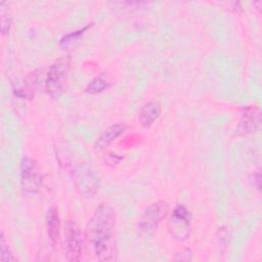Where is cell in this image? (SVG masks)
<instances>
[{"label":"cell","mask_w":262,"mask_h":262,"mask_svg":"<svg viewBox=\"0 0 262 262\" xmlns=\"http://www.w3.org/2000/svg\"><path fill=\"white\" fill-rule=\"evenodd\" d=\"M90 27V25H88L87 27L83 28L82 30H79V31H76V32H72L70 34H67L64 35L61 40H60V45L63 47V48H68L70 47L71 45H73V43Z\"/></svg>","instance_id":"13"},{"label":"cell","mask_w":262,"mask_h":262,"mask_svg":"<svg viewBox=\"0 0 262 262\" xmlns=\"http://www.w3.org/2000/svg\"><path fill=\"white\" fill-rule=\"evenodd\" d=\"M5 3L2 2L0 4V8H1V21H2V26H1V31L2 34H6L8 33L10 26H11V16L10 14H8V9H5Z\"/></svg>","instance_id":"14"},{"label":"cell","mask_w":262,"mask_h":262,"mask_svg":"<svg viewBox=\"0 0 262 262\" xmlns=\"http://www.w3.org/2000/svg\"><path fill=\"white\" fill-rule=\"evenodd\" d=\"M174 260H177V261H188V260H191V252L187 249L181 251L180 253L176 254V257L174 258Z\"/></svg>","instance_id":"16"},{"label":"cell","mask_w":262,"mask_h":262,"mask_svg":"<svg viewBox=\"0 0 262 262\" xmlns=\"http://www.w3.org/2000/svg\"><path fill=\"white\" fill-rule=\"evenodd\" d=\"M64 250L69 261H80L83 253V237L79 226L68 221L64 226Z\"/></svg>","instance_id":"7"},{"label":"cell","mask_w":262,"mask_h":262,"mask_svg":"<svg viewBox=\"0 0 262 262\" xmlns=\"http://www.w3.org/2000/svg\"><path fill=\"white\" fill-rule=\"evenodd\" d=\"M190 220L191 216L189 211L182 205L176 206L168 221V230L173 238L181 242L188 238Z\"/></svg>","instance_id":"6"},{"label":"cell","mask_w":262,"mask_h":262,"mask_svg":"<svg viewBox=\"0 0 262 262\" xmlns=\"http://www.w3.org/2000/svg\"><path fill=\"white\" fill-rule=\"evenodd\" d=\"M126 129H127V126L122 123L112 125L111 127L105 129L103 133L97 138L95 142V148L100 150L107 147L116 138H118L121 134H123Z\"/></svg>","instance_id":"9"},{"label":"cell","mask_w":262,"mask_h":262,"mask_svg":"<svg viewBox=\"0 0 262 262\" xmlns=\"http://www.w3.org/2000/svg\"><path fill=\"white\" fill-rule=\"evenodd\" d=\"M169 206L164 201L150 204L143 212L137 224V231L140 235L148 236L154 233L161 221L167 216Z\"/></svg>","instance_id":"4"},{"label":"cell","mask_w":262,"mask_h":262,"mask_svg":"<svg viewBox=\"0 0 262 262\" xmlns=\"http://www.w3.org/2000/svg\"><path fill=\"white\" fill-rule=\"evenodd\" d=\"M72 178L76 190L83 198H93L99 189V176L86 164H79L75 166L72 170Z\"/></svg>","instance_id":"2"},{"label":"cell","mask_w":262,"mask_h":262,"mask_svg":"<svg viewBox=\"0 0 262 262\" xmlns=\"http://www.w3.org/2000/svg\"><path fill=\"white\" fill-rule=\"evenodd\" d=\"M0 247H1V260L2 261H15L16 260V258L11 253V251H10V249L8 247V244H7L3 233L1 234Z\"/></svg>","instance_id":"15"},{"label":"cell","mask_w":262,"mask_h":262,"mask_svg":"<svg viewBox=\"0 0 262 262\" xmlns=\"http://www.w3.org/2000/svg\"><path fill=\"white\" fill-rule=\"evenodd\" d=\"M110 83L111 82L108 76L105 74H100L99 76H96L89 82V84L86 87V92L89 94L100 93L108 88Z\"/></svg>","instance_id":"12"},{"label":"cell","mask_w":262,"mask_h":262,"mask_svg":"<svg viewBox=\"0 0 262 262\" xmlns=\"http://www.w3.org/2000/svg\"><path fill=\"white\" fill-rule=\"evenodd\" d=\"M43 182L41 171L32 158L25 157L20 162V186L24 192L28 194L37 193Z\"/></svg>","instance_id":"5"},{"label":"cell","mask_w":262,"mask_h":262,"mask_svg":"<svg viewBox=\"0 0 262 262\" xmlns=\"http://www.w3.org/2000/svg\"><path fill=\"white\" fill-rule=\"evenodd\" d=\"M161 104L158 101H148L147 103H145L138 115V121L141 124L142 127L144 128H148L150 127L154 122L160 117L161 115Z\"/></svg>","instance_id":"8"},{"label":"cell","mask_w":262,"mask_h":262,"mask_svg":"<svg viewBox=\"0 0 262 262\" xmlns=\"http://www.w3.org/2000/svg\"><path fill=\"white\" fill-rule=\"evenodd\" d=\"M46 224H47V234L50 239L51 246L55 247L59 241V229H60L58 211L55 208H50L48 210Z\"/></svg>","instance_id":"10"},{"label":"cell","mask_w":262,"mask_h":262,"mask_svg":"<svg viewBox=\"0 0 262 262\" xmlns=\"http://www.w3.org/2000/svg\"><path fill=\"white\" fill-rule=\"evenodd\" d=\"M260 111L257 107H248L245 110V113L243 115V120L241 122V128L242 131L245 133L253 132L257 129V127L260 124Z\"/></svg>","instance_id":"11"},{"label":"cell","mask_w":262,"mask_h":262,"mask_svg":"<svg viewBox=\"0 0 262 262\" xmlns=\"http://www.w3.org/2000/svg\"><path fill=\"white\" fill-rule=\"evenodd\" d=\"M70 64V56H62L50 66L45 80V90L51 97L56 98L63 91Z\"/></svg>","instance_id":"3"},{"label":"cell","mask_w":262,"mask_h":262,"mask_svg":"<svg viewBox=\"0 0 262 262\" xmlns=\"http://www.w3.org/2000/svg\"><path fill=\"white\" fill-rule=\"evenodd\" d=\"M115 225L116 212L107 205L98 207L88 221L86 236L95 256L101 261L114 260L116 257Z\"/></svg>","instance_id":"1"}]
</instances>
